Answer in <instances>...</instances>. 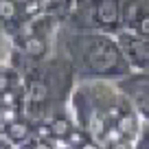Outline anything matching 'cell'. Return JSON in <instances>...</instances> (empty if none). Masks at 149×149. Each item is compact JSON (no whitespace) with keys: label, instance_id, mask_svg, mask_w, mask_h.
<instances>
[{"label":"cell","instance_id":"cell-1","mask_svg":"<svg viewBox=\"0 0 149 149\" xmlns=\"http://www.w3.org/2000/svg\"><path fill=\"white\" fill-rule=\"evenodd\" d=\"M53 53L72 68L79 81H118L132 74L130 61L116 35L101 31H74L59 26Z\"/></svg>","mask_w":149,"mask_h":149},{"label":"cell","instance_id":"cell-2","mask_svg":"<svg viewBox=\"0 0 149 149\" xmlns=\"http://www.w3.org/2000/svg\"><path fill=\"white\" fill-rule=\"evenodd\" d=\"M2 136H5V140L9 145L20 147V145H24V143L35 138V123H33L31 118H26V116H20L18 121L9 123V125L5 127Z\"/></svg>","mask_w":149,"mask_h":149},{"label":"cell","instance_id":"cell-3","mask_svg":"<svg viewBox=\"0 0 149 149\" xmlns=\"http://www.w3.org/2000/svg\"><path fill=\"white\" fill-rule=\"evenodd\" d=\"M0 24L9 35L22 26L20 18V0H0Z\"/></svg>","mask_w":149,"mask_h":149},{"label":"cell","instance_id":"cell-4","mask_svg":"<svg viewBox=\"0 0 149 149\" xmlns=\"http://www.w3.org/2000/svg\"><path fill=\"white\" fill-rule=\"evenodd\" d=\"M11 90H24V77L9 64H5L0 66V94L11 92Z\"/></svg>","mask_w":149,"mask_h":149},{"label":"cell","instance_id":"cell-5","mask_svg":"<svg viewBox=\"0 0 149 149\" xmlns=\"http://www.w3.org/2000/svg\"><path fill=\"white\" fill-rule=\"evenodd\" d=\"M79 149H103V147H101L99 143H94V140H88V143H84Z\"/></svg>","mask_w":149,"mask_h":149},{"label":"cell","instance_id":"cell-6","mask_svg":"<svg viewBox=\"0 0 149 149\" xmlns=\"http://www.w3.org/2000/svg\"><path fill=\"white\" fill-rule=\"evenodd\" d=\"M64 2H77V0H64Z\"/></svg>","mask_w":149,"mask_h":149}]
</instances>
